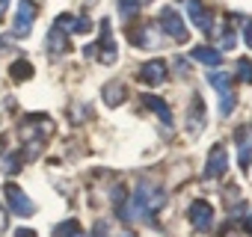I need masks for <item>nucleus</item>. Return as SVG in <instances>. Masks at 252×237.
<instances>
[{
  "instance_id": "obj_4",
  "label": "nucleus",
  "mask_w": 252,
  "mask_h": 237,
  "mask_svg": "<svg viewBox=\"0 0 252 237\" xmlns=\"http://www.w3.org/2000/svg\"><path fill=\"white\" fill-rule=\"evenodd\" d=\"M208 83L220 92V116H228L231 110H234V104H237V98H234V92H231V71H220V68H208Z\"/></svg>"
},
{
  "instance_id": "obj_15",
  "label": "nucleus",
  "mask_w": 252,
  "mask_h": 237,
  "mask_svg": "<svg viewBox=\"0 0 252 237\" xmlns=\"http://www.w3.org/2000/svg\"><path fill=\"white\" fill-rule=\"evenodd\" d=\"M45 45H48V54H51V57H63V54L71 48V39H68V33H65V30H60V27L54 24V27L48 30Z\"/></svg>"
},
{
  "instance_id": "obj_21",
  "label": "nucleus",
  "mask_w": 252,
  "mask_h": 237,
  "mask_svg": "<svg viewBox=\"0 0 252 237\" xmlns=\"http://www.w3.org/2000/svg\"><path fill=\"white\" fill-rule=\"evenodd\" d=\"M54 237H86V234H83V228H80L77 219H65V222H60L54 228Z\"/></svg>"
},
{
  "instance_id": "obj_10",
  "label": "nucleus",
  "mask_w": 252,
  "mask_h": 237,
  "mask_svg": "<svg viewBox=\"0 0 252 237\" xmlns=\"http://www.w3.org/2000/svg\"><path fill=\"white\" fill-rule=\"evenodd\" d=\"M228 172V151H225V146L220 143V146H214L211 148V154H208V163H205V178H222Z\"/></svg>"
},
{
  "instance_id": "obj_26",
  "label": "nucleus",
  "mask_w": 252,
  "mask_h": 237,
  "mask_svg": "<svg viewBox=\"0 0 252 237\" xmlns=\"http://www.w3.org/2000/svg\"><path fill=\"white\" fill-rule=\"evenodd\" d=\"M107 228H110V225H107L104 219H101V222H95V228H92V237H107Z\"/></svg>"
},
{
  "instance_id": "obj_31",
  "label": "nucleus",
  "mask_w": 252,
  "mask_h": 237,
  "mask_svg": "<svg viewBox=\"0 0 252 237\" xmlns=\"http://www.w3.org/2000/svg\"><path fill=\"white\" fill-rule=\"evenodd\" d=\"M15 237H36V231H30V228H18Z\"/></svg>"
},
{
  "instance_id": "obj_24",
  "label": "nucleus",
  "mask_w": 252,
  "mask_h": 237,
  "mask_svg": "<svg viewBox=\"0 0 252 237\" xmlns=\"http://www.w3.org/2000/svg\"><path fill=\"white\" fill-rule=\"evenodd\" d=\"M237 77L243 83H252V62L249 59H237Z\"/></svg>"
},
{
  "instance_id": "obj_34",
  "label": "nucleus",
  "mask_w": 252,
  "mask_h": 237,
  "mask_svg": "<svg viewBox=\"0 0 252 237\" xmlns=\"http://www.w3.org/2000/svg\"><path fill=\"white\" fill-rule=\"evenodd\" d=\"M116 237H134V231H119Z\"/></svg>"
},
{
  "instance_id": "obj_14",
  "label": "nucleus",
  "mask_w": 252,
  "mask_h": 237,
  "mask_svg": "<svg viewBox=\"0 0 252 237\" xmlns=\"http://www.w3.org/2000/svg\"><path fill=\"white\" fill-rule=\"evenodd\" d=\"M234 15H225V21L220 24V30H211V36H214V42H217V51H228V48H234L237 45V33H234Z\"/></svg>"
},
{
  "instance_id": "obj_8",
  "label": "nucleus",
  "mask_w": 252,
  "mask_h": 237,
  "mask_svg": "<svg viewBox=\"0 0 252 237\" xmlns=\"http://www.w3.org/2000/svg\"><path fill=\"white\" fill-rule=\"evenodd\" d=\"M3 193H6V202H9L12 213H18V216H33V213H36L33 199H30L18 184H6V187H3Z\"/></svg>"
},
{
  "instance_id": "obj_9",
  "label": "nucleus",
  "mask_w": 252,
  "mask_h": 237,
  "mask_svg": "<svg viewBox=\"0 0 252 237\" xmlns=\"http://www.w3.org/2000/svg\"><path fill=\"white\" fill-rule=\"evenodd\" d=\"M187 216H190V225H193L196 231H211V228H214V207H211V202H205V199H196V202L190 205Z\"/></svg>"
},
{
  "instance_id": "obj_18",
  "label": "nucleus",
  "mask_w": 252,
  "mask_h": 237,
  "mask_svg": "<svg viewBox=\"0 0 252 237\" xmlns=\"http://www.w3.org/2000/svg\"><path fill=\"white\" fill-rule=\"evenodd\" d=\"M125 98H128V89H125L122 80H110L104 86V104L107 107H119V104H125Z\"/></svg>"
},
{
  "instance_id": "obj_23",
  "label": "nucleus",
  "mask_w": 252,
  "mask_h": 237,
  "mask_svg": "<svg viewBox=\"0 0 252 237\" xmlns=\"http://www.w3.org/2000/svg\"><path fill=\"white\" fill-rule=\"evenodd\" d=\"M143 6H149V0H119V15L122 18H134Z\"/></svg>"
},
{
  "instance_id": "obj_22",
  "label": "nucleus",
  "mask_w": 252,
  "mask_h": 237,
  "mask_svg": "<svg viewBox=\"0 0 252 237\" xmlns=\"http://www.w3.org/2000/svg\"><path fill=\"white\" fill-rule=\"evenodd\" d=\"M9 77H12L15 83L30 80V77H33V65H30L27 59H15V62H12V68H9Z\"/></svg>"
},
{
  "instance_id": "obj_12",
  "label": "nucleus",
  "mask_w": 252,
  "mask_h": 237,
  "mask_svg": "<svg viewBox=\"0 0 252 237\" xmlns=\"http://www.w3.org/2000/svg\"><path fill=\"white\" fill-rule=\"evenodd\" d=\"M137 77H140L146 86H160V83L169 77V71H166V62H163V59H149L146 65H140Z\"/></svg>"
},
{
  "instance_id": "obj_6",
  "label": "nucleus",
  "mask_w": 252,
  "mask_h": 237,
  "mask_svg": "<svg viewBox=\"0 0 252 237\" xmlns=\"http://www.w3.org/2000/svg\"><path fill=\"white\" fill-rule=\"evenodd\" d=\"M36 3L33 0H18V9H15V21H12V36L15 39H27L36 21Z\"/></svg>"
},
{
  "instance_id": "obj_29",
  "label": "nucleus",
  "mask_w": 252,
  "mask_h": 237,
  "mask_svg": "<svg viewBox=\"0 0 252 237\" xmlns=\"http://www.w3.org/2000/svg\"><path fill=\"white\" fill-rule=\"evenodd\" d=\"M175 68H178V74H187V62H184V57L175 59Z\"/></svg>"
},
{
  "instance_id": "obj_7",
  "label": "nucleus",
  "mask_w": 252,
  "mask_h": 237,
  "mask_svg": "<svg viewBox=\"0 0 252 237\" xmlns=\"http://www.w3.org/2000/svg\"><path fill=\"white\" fill-rule=\"evenodd\" d=\"M205 125H208V116H205V101H202V95H193L190 98V107H187V122H184V131H187V137H199L202 131H205Z\"/></svg>"
},
{
  "instance_id": "obj_16",
  "label": "nucleus",
  "mask_w": 252,
  "mask_h": 237,
  "mask_svg": "<svg viewBox=\"0 0 252 237\" xmlns=\"http://www.w3.org/2000/svg\"><path fill=\"white\" fill-rule=\"evenodd\" d=\"M128 36H131V42H134L137 48H143V51L158 48V33H155V24H140V30L134 27Z\"/></svg>"
},
{
  "instance_id": "obj_20",
  "label": "nucleus",
  "mask_w": 252,
  "mask_h": 237,
  "mask_svg": "<svg viewBox=\"0 0 252 237\" xmlns=\"http://www.w3.org/2000/svg\"><path fill=\"white\" fill-rule=\"evenodd\" d=\"M21 163H24V154H21V151H9V154L0 157V172L15 175V172L21 169Z\"/></svg>"
},
{
  "instance_id": "obj_28",
  "label": "nucleus",
  "mask_w": 252,
  "mask_h": 237,
  "mask_svg": "<svg viewBox=\"0 0 252 237\" xmlns=\"http://www.w3.org/2000/svg\"><path fill=\"white\" fill-rule=\"evenodd\" d=\"M6 228H9V213H6L3 207H0V234H3Z\"/></svg>"
},
{
  "instance_id": "obj_32",
  "label": "nucleus",
  "mask_w": 252,
  "mask_h": 237,
  "mask_svg": "<svg viewBox=\"0 0 252 237\" xmlns=\"http://www.w3.org/2000/svg\"><path fill=\"white\" fill-rule=\"evenodd\" d=\"M246 231H249V234H252V210H249V213H246Z\"/></svg>"
},
{
  "instance_id": "obj_11",
  "label": "nucleus",
  "mask_w": 252,
  "mask_h": 237,
  "mask_svg": "<svg viewBox=\"0 0 252 237\" xmlns=\"http://www.w3.org/2000/svg\"><path fill=\"white\" fill-rule=\"evenodd\" d=\"M184 6H187V15H190V21L202 30V33H208L211 36V30H214V18H211V9L202 3V0H184Z\"/></svg>"
},
{
  "instance_id": "obj_27",
  "label": "nucleus",
  "mask_w": 252,
  "mask_h": 237,
  "mask_svg": "<svg viewBox=\"0 0 252 237\" xmlns=\"http://www.w3.org/2000/svg\"><path fill=\"white\" fill-rule=\"evenodd\" d=\"M243 39H246V45L252 48V18H249V21L243 24Z\"/></svg>"
},
{
  "instance_id": "obj_3",
  "label": "nucleus",
  "mask_w": 252,
  "mask_h": 237,
  "mask_svg": "<svg viewBox=\"0 0 252 237\" xmlns=\"http://www.w3.org/2000/svg\"><path fill=\"white\" fill-rule=\"evenodd\" d=\"M83 57H86V59H98V62H104V65H113V62H116L119 48H116V42H113V30H110V21H107V18L101 21V39H98L95 45H86Z\"/></svg>"
},
{
  "instance_id": "obj_5",
  "label": "nucleus",
  "mask_w": 252,
  "mask_h": 237,
  "mask_svg": "<svg viewBox=\"0 0 252 237\" xmlns=\"http://www.w3.org/2000/svg\"><path fill=\"white\" fill-rule=\"evenodd\" d=\"M158 27H160L166 36H172L175 42H187V39H190V30H187V24H184V18L178 15L175 6H163V9H160Z\"/></svg>"
},
{
  "instance_id": "obj_33",
  "label": "nucleus",
  "mask_w": 252,
  "mask_h": 237,
  "mask_svg": "<svg viewBox=\"0 0 252 237\" xmlns=\"http://www.w3.org/2000/svg\"><path fill=\"white\" fill-rule=\"evenodd\" d=\"M6 6H9V0H0V18H3V12H6Z\"/></svg>"
},
{
  "instance_id": "obj_13",
  "label": "nucleus",
  "mask_w": 252,
  "mask_h": 237,
  "mask_svg": "<svg viewBox=\"0 0 252 237\" xmlns=\"http://www.w3.org/2000/svg\"><path fill=\"white\" fill-rule=\"evenodd\" d=\"M234 143H237V160H240V169L246 172L249 163H252V125H243L234 131Z\"/></svg>"
},
{
  "instance_id": "obj_25",
  "label": "nucleus",
  "mask_w": 252,
  "mask_h": 237,
  "mask_svg": "<svg viewBox=\"0 0 252 237\" xmlns=\"http://www.w3.org/2000/svg\"><path fill=\"white\" fill-rule=\"evenodd\" d=\"M89 30H92V24H89V18H86V15L74 18V33H89Z\"/></svg>"
},
{
  "instance_id": "obj_19",
  "label": "nucleus",
  "mask_w": 252,
  "mask_h": 237,
  "mask_svg": "<svg viewBox=\"0 0 252 237\" xmlns=\"http://www.w3.org/2000/svg\"><path fill=\"white\" fill-rule=\"evenodd\" d=\"M193 59H199V62H205L208 68L214 65H220L222 62V51H217V48H208V45H202V48H193Z\"/></svg>"
},
{
  "instance_id": "obj_1",
  "label": "nucleus",
  "mask_w": 252,
  "mask_h": 237,
  "mask_svg": "<svg viewBox=\"0 0 252 237\" xmlns=\"http://www.w3.org/2000/svg\"><path fill=\"white\" fill-rule=\"evenodd\" d=\"M166 205V190L160 184H152V181H140V187L116 205L119 216L125 222H146V225H158L155 213Z\"/></svg>"
},
{
  "instance_id": "obj_2",
  "label": "nucleus",
  "mask_w": 252,
  "mask_h": 237,
  "mask_svg": "<svg viewBox=\"0 0 252 237\" xmlns=\"http://www.w3.org/2000/svg\"><path fill=\"white\" fill-rule=\"evenodd\" d=\"M51 131H54V125L48 122V116H27L24 122H21V128H18L21 143L27 146L24 157H36L39 148H42V143H45V137H48Z\"/></svg>"
},
{
  "instance_id": "obj_17",
  "label": "nucleus",
  "mask_w": 252,
  "mask_h": 237,
  "mask_svg": "<svg viewBox=\"0 0 252 237\" xmlns=\"http://www.w3.org/2000/svg\"><path fill=\"white\" fill-rule=\"evenodd\" d=\"M143 104H146L149 110H155V113H158V118L163 122V128H166V131H172V110H169V104H166V101H160L158 95H143Z\"/></svg>"
},
{
  "instance_id": "obj_30",
  "label": "nucleus",
  "mask_w": 252,
  "mask_h": 237,
  "mask_svg": "<svg viewBox=\"0 0 252 237\" xmlns=\"http://www.w3.org/2000/svg\"><path fill=\"white\" fill-rule=\"evenodd\" d=\"M9 45H12V39H9V36H0V54L9 51Z\"/></svg>"
}]
</instances>
